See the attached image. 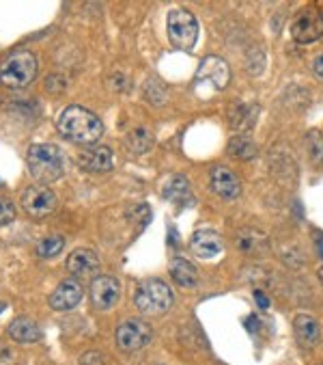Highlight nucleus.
<instances>
[{
  "label": "nucleus",
  "instance_id": "19",
  "mask_svg": "<svg viewBox=\"0 0 323 365\" xmlns=\"http://www.w3.org/2000/svg\"><path fill=\"white\" fill-rule=\"evenodd\" d=\"M170 277L179 287H197L199 285V270L185 258H173L170 262Z\"/></svg>",
  "mask_w": 323,
  "mask_h": 365
},
{
  "label": "nucleus",
  "instance_id": "14",
  "mask_svg": "<svg viewBox=\"0 0 323 365\" xmlns=\"http://www.w3.org/2000/svg\"><path fill=\"white\" fill-rule=\"evenodd\" d=\"M190 249L194 255H199L203 260H214L222 253L224 245H222V238L212 231V229H203V231H197L190 240Z\"/></svg>",
  "mask_w": 323,
  "mask_h": 365
},
{
  "label": "nucleus",
  "instance_id": "9",
  "mask_svg": "<svg viewBox=\"0 0 323 365\" xmlns=\"http://www.w3.org/2000/svg\"><path fill=\"white\" fill-rule=\"evenodd\" d=\"M121 298V283L114 277L99 275L91 281V302L99 312L112 310Z\"/></svg>",
  "mask_w": 323,
  "mask_h": 365
},
{
  "label": "nucleus",
  "instance_id": "32",
  "mask_svg": "<svg viewBox=\"0 0 323 365\" xmlns=\"http://www.w3.org/2000/svg\"><path fill=\"white\" fill-rule=\"evenodd\" d=\"M312 70H314V74L323 80V54L321 56H317L314 58V63H312Z\"/></svg>",
  "mask_w": 323,
  "mask_h": 365
},
{
  "label": "nucleus",
  "instance_id": "12",
  "mask_svg": "<svg viewBox=\"0 0 323 365\" xmlns=\"http://www.w3.org/2000/svg\"><path fill=\"white\" fill-rule=\"evenodd\" d=\"M212 189L222 199L233 201V199H237L241 195V181H239V177L231 169L214 166L212 169Z\"/></svg>",
  "mask_w": 323,
  "mask_h": 365
},
{
  "label": "nucleus",
  "instance_id": "10",
  "mask_svg": "<svg viewBox=\"0 0 323 365\" xmlns=\"http://www.w3.org/2000/svg\"><path fill=\"white\" fill-rule=\"evenodd\" d=\"M235 247L246 258H263V255L270 253L272 242H270V236L263 233L261 229L243 227V229H239L235 233Z\"/></svg>",
  "mask_w": 323,
  "mask_h": 365
},
{
  "label": "nucleus",
  "instance_id": "13",
  "mask_svg": "<svg viewBox=\"0 0 323 365\" xmlns=\"http://www.w3.org/2000/svg\"><path fill=\"white\" fill-rule=\"evenodd\" d=\"M67 270L74 279H95L99 273V258L91 249H76L67 258Z\"/></svg>",
  "mask_w": 323,
  "mask_h": 365
},
{
  "label": "nucleus",
  "instance_id": "27",
  "mask_svg": "<svg viewBox=\"0 0 323 365\" xmlns=\"http://www.w3.org/2000/svg\"><path fill=\"white\" fill-rule=\"evenodd\" d=\"M16 206H13V201L11 199H7V197H0V227H5V225H9V223H13L16 221Z\"/></svg>",
  "mask_w": 323,
  "mask_h": 365
},
{
  "label": "nucleus",
  "instance_id": "16",
  "mask_svg": "<svg viewBox=\"0 0 323 365\" xmlns=\"http://www.w3.org/2000/svg\"><path fill=\"white\" fill-rule=\"evenodd\" d=\"M78 164L89 173H108L112 169V152L104 145L89 147L78 156Z\"/></svg>",
  "mask_w": 323,
  "mask_h": 365
},
{
  "label": "nucleus",
  "instance_id": "18",
  "mask_svg": "<svg viewBox=\"0 0 323 365\" xmlns=\"http://www.w3.org/2000/svg\"><path fill=\"white\" fill-rule=\"evenodd\" d=\"M293 335L295 339L306 346V348H312L317 346L319 337H321V329H319V322L308 316V314H300L295 320H293Z\"/></svg>",
  "mask_w": 323,
  "mask_h": 365
},
{
  "label": "nucleus",
  "instance_id": "30",
  "mask_svg": "<svg viewBox=\"0 0 323 365\" xmlns=\"http://www.w3.org/2000/svg\"><path fill=\"white\" fill-rule=\"evenodd\" d=\"M80 365H106V361H104V354H102V352L91 350V352H87V354L80 359Z\"/></svg>",
  "mask_w": 323,
  "mask_h": 365
},
{
  "label": "nucleus",
  "instance_id": "33",
  "mask_svg": "<svg viewBox=\"0 0 323 365\" xmlns=\"http://www.w3.org/2000/svg\"><path fill=\"white\" fill-rule=\"evenodd\" d=\"M314 247H317V253H319V258H323V236H317V240H314Z\"/></svg>",
  "mask_w": 323,
  "mask_h": 365
},
{
  "label": "nucleus",
  "instance_id": "5",
  "mask_svg": "<svg viewBox=\"0 0 323 365\" xmlns=\"http://www.w3.org/2000/svg\"><path fill=\"white\" fill-rule=\"evenodd\" d=\"M168 39L179 50H192L199 39V22L187 9H173L166 18Z\"/></svg>",
  "mask_w": 323,
  "mask_h": 365
},
{
  "label": "nucleus",
  "instance_id": "4",
  "mask_svg": "<svg viewBox=\"0 0 323 365\" xmlns=\"http://www.w3.org/2000/svg\"><path fill=\"white\" fill-rule=\"evenodd\" d=\"M175 302V294L162 279H147L134 292V305L145 316H162Z\"/></svg>",
  "mask_w": 323,
  "mask_h": 365
},
{
  "label": "nucleus",
  "instance_id": "21",
  "mask_svg": "<svg viewBox=\"0 0 323 365\" xmlns=\"http://www.w3.org/2000/svg\"><path fill=\"white\" fill-rule=\"evenodd\" d=\"M162 195H164L166 199L175 201V203H183L185 199L190 201V199H192V197H190V181H187L183 175H173V177L166 181V184H164Z\"/></svg>",
  "mask_w": 323,
  "mask_h": 365
},
{
  "label": "nucleus",
  "instance_id": "3",
  "mask_svg": "<svg viewBox=\"0 0 323 365\" xmlns=\"http://www.w3.org/2000/svg\"><path fill=\"white\" fill-rule=\"evenodd\" d=\"M37 56L31 50H16L0 60V85L7 89H24L37 78Z\"/></svg>",
  "mask_w": 323,
  "mask_h": 365
},
{
  "label": "nucleus",
  "instance_id": "29",
  "mask_svg": "<svg viewBox=\"0 0 323 365\" xmlns=\"http://www.w3.org/2000/svg\"><path fill=\"white\" fill-rule=\"evenodd\" d=\"M45 89H48L50 93H60V91L67 89V80H65V76H58V74L48 76V78H45Z\"/></svg>",
  "mask_w": 323,
  "mask_h": 365
},
{
  "label": "nucleus",
  "instance_id": "1",
  "mask_svg": "<svg viewBox=\"0 0 323 365\" xmlns=\"http://www.w3.org/2000/svg\"><path fill=\"white\" fill-rule=\"evenodd\" d=\"M56 130L76 145H93L104 137L102 119L82 106H67L56 117Z\"/></svg>",
  "mask_w": 323,
  "mask_h": 365
},
{
  "label": "nucleus",
  "instance_id": "6",
  "mask_svg": "<svg viewBox=\"0 0 323 365\" xmlns=\"http://www.w3.org/2000/svg\"><path fill=\"white\" fill-rule=\"evenodd\" d=\"M153 337L151 327L145 320H125L123 324H119L114 339L116 346L125 352H136L141 348H145Z\"/></svg>",
  "mask_w": 323,
  "mask_h": 365
},
{
  "label": "nucleus",
  "instance_id": "22",
  "mask_svg": "<svg viewBox=\"0 0 323 365\" xmlns=\"http://www.w3.org/2000/svg\"><path fill=\"white\" fill-rule=\"evenodd\" d=\"M229 154L237 160H252L256 156V143L248 134H235L229 141Z\"/></svg>",
  "mask_w": 323,
  "mask_h": 365
},
{
  "label": "nucleus",
  "instance_id": "15",
  "mask_svg": "<svg viewBox=\"0 0 323 365\" xmlns=\"http://www.w3.org/2000/svg\"><path fill=\"white\" fill-rule=\"evenodd\" d=\"M199 78H203L205 83H212L216 89H226V85L231 83V70H229L224 58H220V56H207L203 63H201Z\"/></svg>",
  "mask_w": 323,
  "mask_h": 365
},
{
  "label": "nucleus",
  "instance_id": "25",
  "mask_svg": "<svg viewBox=\"0 0 323 365\" xmlns=\"http://www.w3.org/2000/svg\"><path fill=\"white\" fill-rule=\"evenodd\" d=\"M246 68H248V72L254 74V76L261 74L263 68H265V56H263V52L258 50V48L248 50V54H246Z\"/></svg>",
  "mask_w": 323,
  "mask_h": 365
},
{
  "label": "nucleus",
  "instance_id": "17",
  "mask_svg": "<svg viewBox=\"0 0 323 365\" xmlns=\"http://www.w3.org/2000/svg\"><path fill=\"white\" fill-rule=\"evenodd\" d=\"M256 115H258V106L239 102V104H233L229 110V124L233 130H237V134H246L248 130L254 128Z\"/></svg>",
  "mask_w": 323,
  "mask_h": 365
},
{
  "label": "nucleus",
  "instance_id": "24",
  "mask_svg": "<svg viewBox=\"0 0 323 365\" xmlns=\"http://www.w3.org/2000/svg\"><path fill=\"white\" fill-rule=\"evenodd\" d=\"M65 249V238L62 236H48L37 245V255L43 260L56 258Z\"/></svg>",
  "mask_w": 323,
  "mask_h": 365
},
{
  "label": "nucleus",
  "instance_id": "8",
  "mask_svg": "<svg viewBox=\"0 0 323 365\" xmlns=\"http://www.w3.org/2000/svg\"><path fill=\"white\" fill-rule=\"evenodd\" d=\"M22 210L33 218H43L56 210V195L48 186H28L20 197Z\"/></svg>",
  "mask_w": 323,
  "mask_h": 365
},
{
  "label": "nucleus",
  "instance_id": "31",
  "mask_svg": "<svg viewBox=\"0 0 323 365\" xmlns=\"http://www.w3.org/2000/svg\"><path fill=\"white\" fill-rule=\"evenodd\" d=\"M254 300L258 302V307H261V310H268L270 307V298L261 290H254Z\"/></svg>",
  "mask_w": 323,
  "mask_h": 365
},
{
  "label": "nucleus",
  "instance_id": "7",
  "mask_svg": "<svg viewBox=\"0 0 323 365\" xmlns=\"http://www.w3.org/2000/svg\"><path fill=\"white\" fill-rule=\"evenodd\" d=\"M291 37L297 43H312L323 37V14L314 7L302 9L293 24H291Z\"/></svg>",
  "mask_w": 323,
  "mask_h": 365
},
{
  "label": "nucleus",
  "instance_id": "28",
  "mask_svg": "<svg viewBox=\"0 0 323 365\" xmlns=\"http://www.w3.org/2000/svg\"><path fill=\"white\" fill-rule=\"evenodd\" d=\"M308 145H310L312 158L314 160H321L323 158V137L319 132H310L308 134Z\"/></svg>",
  "mask_w": 323,
  "mask_h": 365
},
{
  "label": "nucleus",
  "instance_id": "26",
  "mask_svg": "<svg viewBox=\"0 0 323 365\" xmlns=\"http://www.w3.org/2000/svg\"><path fill=\"white\" fill-rule=\"evenodd\" d=\"M145 95H147V100L153 102L155 106H162L164 100H166V89H164V85H162L160 80L151 78V80H147V85H145Z\"/></svg>",
  "mask_w": 323,
  "mask_h": 365
},
{
  "label": "nucleus",
  "instance_id": "11",
  "mask_svg": "<svg viewBox=\"0 0 323 365\" xmlns=\"http://www.w3.org/2000/svg\"><path fill=\"white\" fill-rule=\"evenodd\" d=\"M82 285L78 279H65L62 283L56 285V290L50 294V307L54 312H72L80 305V300H82Z\"/></svg>",
  "mask_w": 323,
  "mask_h": 365
},
{
  "label": "nucleus",
  "instance_id": "2",
  "mask_svg": "<svg viewBox=\"0 0 323 365\" xmlns=\"http://www.w3.org/2000/svg\"><path fill=\"white\" fill-rule=\"evenodd\" d=\"M28 173L39 181L41 186H48L52 181L60 179L65 173V156L52 143H37L31 145L26 156Z\"/></svg>",
  "mask_w": 323,
  "mask_h": 365
},
{
  "label": "nucleus",
  "instance_id": "23",
  "mask_svg": "<svg viewBox=\"0 0 323 365\" xmlns=\"http://www.w3.org/2000/svg\"><path fill=\"white\" fill-rule=\"evenodd\" d=\"M125 145L132 154H147L151 147H153V137L149 130L145 128H138V130H132L127 137H125Z\"/></svg>",
  "mask_w": 323,
  "mask_h": 365
},
{
  "label": "nucleus",
  "instance_id": "34",
  "mask_svg": "<svg viewBox=\"0 0 323 365\" xmlns=\"http://www.w3.org/2000/svg\"><path fill=\"white\" fill-rule=\"evenodd\" d=\"M317 277H319V281H321V283H323V266H321V268H319V270H317Z\"/></svg>",
  "mask_w": 323,
  "mask_h": 365
},
{
  "label": "nucleus",
  "instance_id": "20",
  "mask_svg": "<svg viewBox=\"0 0 323 365\" xmlns=\"http://www.w3.org/2000/svg\"><path fill=\"white\" fill-rule=\"evenodd\" d=\"M7 333H9V337H11L13 342H18V344H35V342L41 339V329H39V324H37L35 320L26 318V316L16 318V320L9 324Z\"/></svg>",
  "mask_w": 323,
  "mask_h": 365
}]
</instances>
